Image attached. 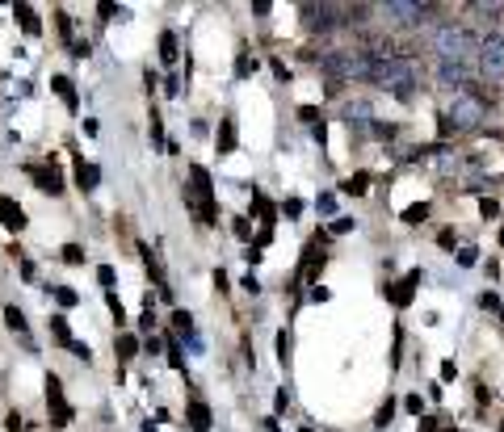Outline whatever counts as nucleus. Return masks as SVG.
Masks as SVG:
<instances>
[{
  "label": "nucleus",
  "mask_w": 504,
  "mask_h": 432,
  "mask_svg": "<svg viewBox=\"0 0 504 432\" xmlns=\"http://www.w3.org/2000/svg\"><path fill=\"white\" fill-rule=\"evenodd\" d=\"M55 25H59V38L71 42V17H67V13H55Z\"/></svg>",
  "instance_id": "obj_32"
},
{
  "label": "nucleus",
  "mask_w": 504,
  "mask_h": 432,
  "mask_svg": "<svg viewBox=\"0 0 504 432\" xmlns=\"http://www.w3.org/2000/svg\"><path fill=\"white\" fill-rule=\"evenodd\" d=\"M458 378V365L454 361H442V382H454Z\"/></svg>",
  "instance_id": "obj_46"
},
{
  "label": "nucleus",
  "mask_w": 504,
  "mask_h": 432,
  "mask_svg": "<svg viewBox=\"0 0 504 432\" xmlns=\"http://www.w3.org/2000/svg\"><path fill=\"white\" fill-rule=\"evenodd\" d=\"M185 206L198 214L202 227H214L219 223V206H214V185H210V172L202 164L189 168V189H185Z\"/></svg>",
  "instance_id": "obj_2"
},
{
  "label": "nucleus",
  "mask_w": 504,
  "mask_h": 432,
  "mask_svg": "<svg viewBox=\"0 0 504 432\" xmlns=\"http://www.w3.org/2000/svg\"><path fill=\"white\" fill-rule=\"evenodd\" d=\"M479 302H484L488 311H496V307H500V294H496V290H484V294H479Z\"/></svg>",
  "instance_id": "obj_42"
},
{
  "label": "nucleus",
  "mask_w": 504,
  "mask_h": 432,
  "mask_svg": "<svg viewBox=\"0 0 504 432\" xmlns=\"http://www.w3.org/2000/svg\"><path fill=\"white\" fill-rule=\"evenodd\" d=\"M97 181H101V168H97V164H84V160H76V185H80V189H97Z\"/></svg>",
  "instance_id": "obj_17"
},
{
  "label": "nucleus",
  "mask_w": 504,
  "mask_h": 432,
  "mask_svg": "<svg viewBox=\"0 0 504 432\" xmlns=\"http://www.w3.org/2000/svg\"><path fill=\"white\" fill-rule=\"evenodd\" d=\"M59 256H63V265H84V248L80 244H63Z\"/></svg>",
  "instance_id": "obj_28"
},
{
  "label": "nucleus",
  "mask_w": 504,
  "mask_h": 432,
  "mask_svg": "<svg viewBox=\"0 0 504 432\" xmlns=\"http://www.w3.org/2000/svg\"><path fill=\"white\" fill-rule=\"evenodd\" d=\"M311 134H315V143L324 147V143H328V122H320V126H311Z\"/></svg>",
  "instance_id": "obj_47"
},
{
  "label": "nucleus",
  "mask_w": 504,
  "mask_h": 432,
  "mask_svg": "<svg viewBox=\"0 0 504 432\" xmlns=\"http://www.w3.org/2000/svg\"><path fill=\"white\" fill-rule=\"evenodd\" d=\"M404 407H408L412 416H421V407H425V403H421V395H408V399H404Z\"/></svg>",
  "instance_id": "obj_49"
},
{
  "label": "nucleus",
  "mask_w": 504,
  "mask_h": 432,
  "mask_svg": "<svg viewBox=\"0 0 504 432\" xmlns=\"http://www.w3.org/2000/svg\"><path fill=\"white\" fill-rule=\"evenodd\" d=\"M299 118H303L307 126H320V122H324V113H320L315 105H299Z\"/></svg>",
  "instance_id": "obj_30"
},
{
  "label": "nucleus",
  "mask_w": 504,
  "mask_h": 432,
  "mask_svg": "<svg viewBox=\"0 0 504 432\" xmlns=\"http://www.w3.org/2000/svg\"><path fill=\"white\" fill-rule=\"evenodd\" d=\"M379 13H383V17H387L391 25L408 29V25H421V21H425V17L433 13V8H429V4H412V0H391V4H383Z\"/></svg>",
  "instance_id": "obj_6"
},
{
  "label": "nucleus",
  "mask_w": 504,
  "mask_h": 432,
  "mask_svg": "<svg viewBox=\"0 0 504 432\" xmlns=\"http://www.w3.org/2000/svg\"><path fill=\"white\" fill-rule=\"evenodd\" d=\"M341 193H349V197L370 193V172H353V176H345V181H341Z\"/></svg>",
  "instance_id": "obj_18"
},
{
  "label": "nucleus",
  "mask_w": 504,
  "mask_h": 432,
  "mask_svg": "<svg viewBox=\"0 0 504 432\" xmlns=\"http://www.w3.org/2000/svg\"><path fill=\"white\" fill-rule=\"evenodd\" d=\"M475 256H479L475 248H463V252H458V265H463V269H471V265H475Z\"/></svg>",
  "instance_id": "obj_45"
},
{
  "label": "nucleus",
  "mask_w": 504,
  "mask_h": 432,
  "mask_svg": "<svg viewBox=\"0 0 504 432\" xmlns=\"http://www.w3.org/2000/svg\"><path fill=\"white\" fill-rule=\"evenodd\" d=\"M231 231H236V239H252V223H248V218H236Z\"/></svg>",
  "instance_id": "obj_35"
},
{
  "label": "nucleus",
  "mask_w": 504,
  "mask_h": 432,
  "mask_svg": "<svg viewBox=\"0 0 504 432\" xmlns=\"http://www.w3.org/2000/svg\"><path fill=\"white\" fill-rule=\"evenodd\" d=\"M278 361H282V365L290 361V336H286V332H278Z\"/></svg>",
  "instance_id": "obj_37"
},
{
  "label": "nucleus",
  "mask_w": 504,
  "mask_h": 432,
  "mask_svg": "<svg viewBox=\"0 0 504 432\" xmlns=\"http://www.w3.org/2000/svg\"><path fill=\"white\" fill-rule=\"evenodd\" d=\"M252 210H257V214H261V223L273 231V218H278V210H273V202H269L261 189H252Z\"/></svg>",
  "instance_id": "obj_19"
},
{
  "label": "nucleus",
  "mask_w": 504,
  "mask_h": 432,
  "mask_svg": "<svg viewBox=\"0 0 504 432\" xmlns=\"http://www.w3.org/2000/svg\"><path fill=\"white\" fill-rule=\"evenodd\" d=\"M13 13H17V21H21V29H25L29 38H34V34H42V21H38V13H34L25 0H17V4H13Z\"/></svg>",
  "instance_id": "obj_15"
},
{
  "label": "nucleus",
  "mask_w": 504,
  "mask_h": 432,
  "mask_svg": "<svg viewBox=\"0 0 504 432\" xmlns=\"http://www.w3.org/2000/svg\"><path fill=\"white\" fill-rule=\"evenodd\" d=\"M46 403H50V424H55V428H67L76 412L67 407V399H63V382H59L55 374H46Z\"/></svg>",
  "instance_id": "obj_7"
},
{
  "label": "nucleus",
  "mask_w": 504,
  "mask_h": 432,
  "mask_svg": "<svg viewBox=\"0 0 504 432\" xmlns=\"http://www.w3.org/2000/svg\"><path fill=\"white\" fill-rule=\"evenodd\" d=\"M97 281H101V286L109 290V286L118 281V273H114V265H101V269H97Z\"/></svg>",
  "instance_id": "obj_36"
},
{
  "label": "nucleus",
  "mask_w": 504,
  "mask_h": 432,
  "mask_svg": "<svg viewBox=\"0 0 504 432\" xmlns=\"http://www.w3.org/2000/svg\"><path fill=\"white\" fill-rule=\"evenodd\" d=\"M4 428L17 432V428H25V424H21V416H17V412H8V416H4Z\"/></svg>",
  "instance_id": "obj_50"
},
{
  "label": "nucleus",
  "mask_w": 504,
  "mask_h": 432,
  "mask_svg": "<svg viewBox=\"0 0 504 432\" xmlns=\"http://www.w3.org/2000/svg\"><path fill=\"white\" fill-rule=\"evenodd\" d=\"M168 365H172V370H185V353H181L177 344H168Z\"/></svg>",
  "instance_id": "obj_41"
},
{
  "label": "nucleus",
  "mask_w": 504,
  "mask_h": 432,
  "mask_svg": "<svg viewBox=\"0 0 504 432\" xmlns=\"http://www.w3.org/2000/svg\"><path fill=\"white\" fill-rule=\"evenodd\" d=\"M252 71H257V59H252L248 50H240V55H236V76H240V80H248Z\"/></svg>",
  "instance_id": "obj_24"
},
{
  "label": "nucleus",
  "mask_w": 504,
  "mask_h": 432,
  "mask_svg": "<svg viewBox=\"0 0 504 432\" xmlns=\"http://www.w3.org/2000/svg\"><path fill=\"white\" fill-rule=\"evenodd\" d=\"M500 248H504V227H500Z\"/></svg>",
  "instance_id": "obj_55"
},
{
  "label": "nucleus",
  "mask_w": 504,
  "mask_h": 432,
  "mask_svg": "<svg viewBox=\"0 0 504 432\" xmlns=\"http://www.w3.org/2000/svg\"><path fill=\"white\" fill-rule=\"evenodd\" d=\"M105 307L114 311V319H118V323H126V311H122V302H118V294H114V290H105Z\"/></svg>",
  "instance_id": "obj_31"
},
{
  "label": "nucleus",
  "mask_w": 504,
  "mask_h": 432,
  "mask_svg": "<svg viewBox=\"0 0 504 432\" xmlns=\"http://www.w3.org/2000/svg\"><path fill=\"white\" fill-rule=\"evenodd\" d=\"M240 143V130H236V118H223L219 122V155H231Z\"/></svg>",
  "instance_id": "obj_14"
},
{
  "label": "nucleus",
  "mask_w": 504,
  "mask_h": 432,
  "mask_svg": "<svg viewBox=\"0 0 504 432\" xmlns=\"http://www.w3.org/2000/svg\"><path fill=\"white\" fill-rule=\"evenodd\" d=\"M370 134H374V139H391V134H395V126H383V122H374V126H370Z\"/></svg>",
  "instance_id": "obj_43"
},
{
  "label": "nucleus",
  "mask_w": 504,
  "mask_h": 432,
  "mask_svg": "<svg viewBox=\"0 0 504 432\" xmlns=\"http://www.w3.org/2000/svg\"><path fill=\"white\" fill-rule=\"evenodd\" d=\"M353 227H357L353 218H332V235H349Z\"/></svg>",
  "instance_id": "obj_39"
},
{
  "label": "nucleus",
  "mask_w": 504,
  "mask_h": 432,
  "mask_svg": "<svg viewBox=\"0 0 504 432\" xmlns=\"http://www.w3.org/2000/svg\"><path fill=\"white\" fill-rule=\"evenodd\" d=\"M374 84H383L391 97H400V101H408L412 97V88H416V71H412V63L408 59H374V76H370Z\"/></svg>",
  "instance_id": "obj_3"
},
{
  "label": "nucleus",
  "mask_w": 504,
  "mask_h": 432,
  "mask_svg": "<svg viewBox=\"0 0 504 432\" xmlns=\"http://www.w3.org/2000/svg\"><path fill=\"white\" fill-rule=\"evenodd\" d=\"M50 88H55V92H59V101H63V105H67V109H71V113H76V109H80V97H76V84H71V80H67V76H55V80H50Z\"/></svg>",
  "instance_id": "obj_16"
},
{
  "label": "nucleus",
  "mask_w": 504,
  "mask_h": 432,
  "mask_svg": "<svg viewBox=\"0 0 504 432\" xmlns=\"http://www.w3.org/2000/svg\"><path fill=\"white\" fill-rule=\"evenodd\" d=\"M471 8H475L479 17H492V21H496V17L504 13V4H471Z\"/></svg>",
  "instance_id": "obj_38"
},
{
  "label": "nucleus",
  "mask_w": 504,
  "mask_h": 432,
  "mask_svg": "<svg viewBox=\"0 0 504 432\" xmlns=\"http://www.w3.org/2000/svg\"><path fill=\"white\" fill-rule=\"evenodd\" d=\"M164 92H168V97H177V92H181V76H168V88H164Z\"/></svg>",
  "instance_id": "obj_52"
},
{
  "label": "nucleus",
  "mask_w": 504,
  "mask_h": 432,
  "mask_svg": "<svg viewBox=\"0 0 504 432\" xmlns=\"http://www.w3.org/2000/svg\"><path fill=\"white\" fill-rule=\"evenodd\" d=\"M479 71L492 76V80H504V34L500 29L479 38Z\"/></svg>",
  "instance_id": "obj_5"
},
{
  "label": "nucleus",
  "mask_w": 504,
  "mask_h": 432,
  "mask_svg": "<svg viewBox=\"0 0 504 432\" xmlns=\"http://www.w3.org/2000/svg\"><path fill=\"white\" fill-rule=\"evenodd\" d=\"M479 214H484V218H496V214H500V202H496V197H484V202H479Z\"/></svg>",
  "instance_id": "obj_34"
},
{
  "label": "nucleus",
  "mask_w": 504,
  "mask_h": 432,
  "mask_svg": "<svg viewBox=\"0 0 504 432\" xmlns=\"http://www.w3.org/2000/svg\"><path fill=\"white\" fill-rule=\"evenodd\" d=\"M433 55H437V63H458V67H479V38L467 29V25H454V21H446V25H437V34H433Z\"/></svg>",
  "instance_id": "obj_1"
},
{
  "label": "nucleus",
  "mask_w": 504,
  "mask_h": 432,
  "mask_svg": "<svg viewBox=\"0 0 504 432\" xmlns=\"http://www.w3.org/2000/svg\"><path fill=\"white\" fill-rule=\"evenodd\" d=\"M0 227H8V231H25V210H21L8 193H0Z\"/></svg>",
  "instance_id": "obj_11"
},
{
  "label": "nucleus",
  "mask_w": 504,
  "mask_h": 432,
  "mask_svg": "<svg viewBox=\"0 0 504 432\" xmlns=\"http://www.w3.org/2000/svg\"><path fill=\"white\" fill-rule=\"evenodd\" d=\"M29 176H34V185H38L42 193H50V197L63 193V172H59L55 164H38V168H29Z\"/></svg>",
  "instance_id": "obj_10"
},
{
  "label": "nucleus",
  "mask_w": 504,
  "mask_h": 432,
  "mask_svg": "<svg viewBox=\"0 0 504 432\" xmlns=\"http://www.w3.org/2000/svg\"><path fill=\"white\" fill-rule=\"evenodd\" d=\"M421 432H437V420H433V416H421Z\"/></svg>",
  "instance_id": "obj_53"
},
{
  "label": "nucleus",
  "mask_w": 504,
  "mask_h": 432,
  "mask_svg": "<svg viewBox=\"0 0 504 432\" xmlns=\"http://www.w3.org/2000/svg\"><path fill=\"white\" fill-rule=\"evenodd\" d=\"M172 328L189 336V332H193V319H189V311H177V315H172Z\"/></svg>",
  "instance_id": "obj_33"
},
{
  "label": "nucleus",
  "mask_w": 504,
  "mask_h": 432,
  "mask_svg": "<svg viewBox=\"0 0 504 432\" xmlns=\"http://www.w3.org/2000/svg\"><path fill=\"white\" fill-rule=\"evenodd\" d=\"M446 432H458V428H446Z\"/></svg>",
  "instance_id": "obj_56"
},
{
  "label": "nucleus",
  "mask_w": 504,
  "mask_h": 432,
  "mask_svg": "<svg viewBox=\"0 0 504 432\" xmlns=\"http://www.w3.org/2000/svg\"><path fill=\"white\" fill-rule=\"evenodd\" d=\"M425 218H429V202H416V206L404 210V223H408V227H421Z\"/></svg>",
  "instance_id": "obj_22"
},
{
  "label": "nucleus",
  "mask_w": 504,
  "mask_h": 432,
  "mask_svg": "<svg viewBox=\"0 0 504 432\" xmlns=\"http://www.w3.org/2000/svg\"><path fill=\"white\" fill-rule=\"evenodd\" d=\"M391 420H395V399H387V403L379 407V416H374V428H391Z\"/></svg>",
  "instance_id": "obj_27"
},
{
  "label": "nucleus",
  "mask_w": 504,
  "mask_h": 432,
  "mask_svg": "<svg viewBox=\"0 0 504 432\" xmlns=\"http://www.w3.org/2000/svg\"><path fill=\"white\" fill-rule=\"evenodd\" d=\"M135 353H139V340H135L130 332H122V336H118V357L126 361V357H135Z\"/></svg>",
  "instance_id": "obj_26"
},
{
  "label": "nucleus",
  "mask_w": 504,
  "mask_h": 432,
  "mask_svg": "<svg viewBox=\"0 0 504 432\" xmlns=\"http://www.w3.org/2000/svg\"><path fill=\"white\" fill-rule=\"evenodd\" d=\"M71 353H76V357H80V361H84V365H88V361H93V349H88V344H84V340H71Z\"/></svg>",
  "instance_id": "obj_40"
},
{
  "label": "nucleus",
  "mask_w": 504,
  "mask_h": 432,
  "mask_svg": "<svg viewBox=\"0 0 504 432\" xmlns=\"http://www.w3.org/2000/svg\"><path fill=\"white\" fill-rule=\"evenodd\" d=\"M425 281V269H412V273H404V281H395V286H387V298L395 302V307H412V298H416V286Z\"/></svg>",
  "instance_id": "obj_9"
},
{
  "label": "nucleus",
  "mask_w": 504,
  "mask_h": 432,
  "mask_svg": "<svg viewBox=\"0 0 504 432\" xmlns=\"http://www.w3.org/2000/svg\"><path fill=\"white\" fill-rule=\"evenodd\" d=\"M185 416H189V428L193 432H210V407H206L202 399H189Z\"/></svg>",
  "instance_id": "obj_12"
},
{
  "label": "nucleus",
  "mask_w": 504,
  "mask_h": 432,
  "mask_svg": "<svg viewBox=\"0 0 504 432\" xmlns=\"http://www.w3.org/2000/svg\"><path fill=\"white\" fill-rule=\"evenodd\" d=\"M273 407L286 412V407H290V391H278V395H273Z\"/></svg>",
  "instance_id": "obj_48"
},
{
  "label": "nucleus",
  "mask_w": 504,
  "mask_h": 432,
  "mask_svg": "<svg viewBox=\"0 0 504 432\" xmlns=\"http://www.w3.org/2000/svg\"><path fill=\"white\" fill-rule=\"evenodd\" d=\"M437 80H442V84L463 88V84L471 80V67H458V63H437Z\"/></svg>",
  "instance_id": "obj_13"
},
{
  "label": "nucleus",
  "mask_w": 504,
  "mask_h": 432,
  "mask_svg": "<svg viewBox=\"0 0 504 432\" xmlns=\"http://www.w3.org/2000/svg\"><path fill=\"white\" fill-rule=\"evenodd\" d=\"M50 332H55V340H59V344H67V349H71V328H67V315H50Z\"/></svg>",
  "instance_id": "obj_21"
},
{
  "label": "nucleus",
  "mask_w": 504,
  "mask_h": 432,
  "mask_svg": "<svg viewBox=\"0 0 504 432\" xmlns=\"http://www.w3.org/2000/svg\"><path fill=\"white\" fill-rule=\"evenodd\" d=\"M50 294H55V302H59V307H76V302H80V294H76L71 286H55Z\"/></svg>",
  "instance_id": "obj_25"
},
{
  "label": "nucleus",
  "mask_w": 504,
  "mask_h": 432,
  "mask_svg": "<svg viewBox=\"0 0 504 432\" xmlns=\"http://www.w3.org/2000/svg\"><path fill=\"white\" fill-rule=\"evenodd\" d=\"M273 76H278V80H290V71H286V63H282V59H273Z\"/></svg>",
  "instance_id": "obj_51"
},
{
  "label": "nucleus",
  "mask_w": 504,
  "mask_h": 432,
  "mask_svg": "<svg viewBox=\"0 0 504 432\" xmlns=\"http://www.w3.org/2000/svg\"><path fill=\"white\" fill-rule=\"evenodd\" d=\"M299 13H303L307 29H332L336 17H341V4H303Z\"/></svg>",
  "instance_id": "obj_8"
},
{
  "label": "nucleus",
  "mask_w": 504,
  "mask_h": 432,
  "mask_svg": "<svg viewBox=\"0 0 504 432\" xmlns=\"http://www.w3.org/2000/svg\"><path fill=\"white\" fill-rule=\"evenodd\" d=\"M147 134H151V143H164V122H160L156 109H151V118H147Z\"/></svg>",
  "instance_id": "obj_29"
},
{
  "label": "nucleus",
  "mask_w": 504,
  "mask_h": 432,
  "mask_svg": "<svg viewBox=\"0 0 504 432\" xmlns=\"http://www.w3.org/2000/svg\"><path fill=\"white\" fill-rule=\"evenodd\" d=\"M484 113H488V105H484V97H479V92H471V88H463V92L454 97V105H450V113L442 118V134H458V130H475V126L484 122Z\"/></svg>",
  "instance_id": "obj_4"
},
{
  "label": "nucleus",
  "mask_w": 504,
  "mask_h": 432,
  "mask_svg": "<svg viewBox=\"0 0 504 432\" xmlns=\"http://www.w3.org/2000/svg\"><path fill=\"white\" fill-rule=\"evenodd\" d=\"M4 323H8L17 336H25V315H21V307H13V302H8V307H4Z\"/></svg>",
  "instance_id": "obj_23"
},
{
  "label": "nucleus",
  "mask_w": 504,
  "mask_h": 432,
  "mask_svg": "<svg viewBox=\"0 0 504 432\" xmlns=\"http://www.w3.org/2000/svg\"><path fill=\"white\" fill-rule=\"evenodd\" d=\"M160 59H164L168 67L177 63V34H172V29H164V34H160Z\"/></svg>",
  "instance_id": "obj_20"
},
{
  "label": "nucleus",
  "mask_w": 504,
  "mask_h": 432,
  "mask_svg": "<svg viewBox=\"0 0 504 432\" xmlns=\"http://www.w3.org/2000/svg\"><path fill=\"white\" fill-rule=\"evenodd\" d=\"M315 206H320L324 214H332V210H336V197H332V193H320V202H315Z\"/></svg>",
  "instance_id": "obj_44"
},
{
  "label": "nucleus",
  "mask_w": 504,
  "mask_h": 432,
  "mask_svg": "<svg viewBox=\"0 0 504 432\" xmlns=\"http://www.w3.org/2000/svg\"><path fill=\"white\" fill-rule=\"evenodd\" d=\"M143 432H160V428H156V424H151V420H147V424H143Z\"/></svg>",
  "instance_id": "obj_54"
}]
</instances>
